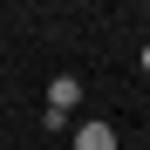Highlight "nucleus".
Listing matches in <instances>:
<instances>
[{
    "label": "nucleus",
    "mask_w": 150,
    "mask_h": 150,
    "mask_svg": "<svg viewBox=\"0 0 150 150\" xmlns=\"http://www.w3.org/2000/svg\"><path fill=\"white\" fill-rule=\"evenodd\" d=\"M75 150H123V137L109 123H82V130H75Z\"/></svg>",
    "instance_id": "nucleus-2"
},
{
    "label": "nucleus",
    "mask_w": 150,
    "mask_h": 150,
    "mask_svg": "<svg viewBox=\"0 0 150 150\" xmlns=\"http://www.w3.org/2000/svg\"><path fill=\"white\" fill-rule=\"evenodd\" d=\"M143 68H150V48H143Z\"/></svg>",
    "instance_id": "nucleus-3"
},
{
    "label": "nucleus",
    "mask_w": 150,
    "mask_h": 150,
    "mask_svg": "<svg viewBox=\"0 0 150 150\" xmlns=\"http://www.w3.org/2000/svg\"><path fill=\"white\" fill-rule=\"evenodd\" d=\"M75 103H82V75H55V82H48V116H62V123H68Z\"/></svg>",
    "instance_id": "nucleus-1"
},
{
    "label": "nucleus",
    "mask_w": 150,
    "mask_h": 150,
    "mask_svg": "<svg viewBox=\"0 0 150 150\" xmlns=\"http://www.w3.org/2000/svg\"><path fill=\"white\" fill-rule=\"evenodd\" d=\"M143 21H150V7H143Z\"/></svg>",
    "instance_id": "nucleus-4"
}]
</instances>
